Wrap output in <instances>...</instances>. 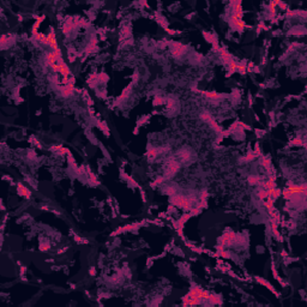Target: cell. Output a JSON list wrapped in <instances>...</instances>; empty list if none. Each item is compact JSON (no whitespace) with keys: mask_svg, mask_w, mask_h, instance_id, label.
I'll use <instances>...</instances> for the list:
<instances>
[{"mask_svg":"<svg viewBox=\"0 0 307 307\" xmlns=\"http://www.w3.org/2000/svg\"><path fill=\"white\" fill-rule=\"evenodd\" d=\"M169 44L172 46V55L174 56V58H180V56L184 55L185 52L187 50L186 46H184V44L180 42L173 41V42H169Z\"/></svg>","mask_w":307,"mask_h":307,"instance_id":"cell-1","label":"cell"},{"mask_svg":"<svg viewBox=\"0 0 307 307\" xmlns=\"http://www.w3.org/2000/svg\"><path fill=\"white\" fill-rule=\"evenodd\" d=\"M143 223H134V224H129V226H125V227H120L118 228L115 231H113L112 234H110V236H115V235L120 234V233H122V231H129V230H137L140 226H142Z\"/></svg>","mask_w":307,"mask_h":307,"instance_id":"cell-2","label":"cell"},{"mask_svg":"<svg viewBox=\"0 0 307 307\" xmlns=\"http://www.w3.org/2000/svg\"><path fill=\"white\" fill-rule=\"evenodd\" d=\"M254 278H256V281H257V282H258L259 284H263V286H265V287H266L267 289H269V290L271 291V293H274L277 297H280V293H278V291L274 288V286H272L271 283H269V282H267V281L265 280V278H263V277H258V276H256Z\"/></svg>","mask_w":307,"mask_h":307,"instance_id":"cell-3","label":"cell"},{"mask_svg":"<svg viewBox=\"0 0 307 307\" xmlns=\"http://www.w3.org/2000/svg\"><path fill=\"white\" fill-rule=\"evenodd\" d=\"M47 41H48V44H47V46H48V47H50V48H53V50L58 48V44H56L55 30H54L53 28H50V31H49V34L47 35Z\"/></svg>","mask_w":307,"mask_h":307,"instance_id":"cell-4","label":"cell"},{"mask_svg":"<svg viewBox=\"0 0 307 307\" xmlns=\"http://www.w3.org/2000/svg\"><path fill=\"white\" fill-rule=\"evenodd\" d=\"M186 198L185 197H182V196H172L170 197V199H169V203L172 205H175V206H179V208H182V205H184V203H185Z\"/></svg>","mask_w":307,"mask_h":307,"instance_id":"cell-5","label":"cell"},{"mask_svg":"<svg viewBox=\"0 0 307 307\" xmlns=\"http://www.w3.org/2000/svg\"><path fill=\"white\" fill-rule=\"evenodd\" d=\"M17 192L18 194L24 197L25 199H29L31 197V192H30L29 188H27L25 186H23L22 184H17Z\"/></svg>","mask_w":307,"mask_h":307,"instance_id":"cell-6","label":"cell"},{"mask_svg":"<svg viewBox=\"0 0 307 307\" xmlns=\"http://www.w3.org/2000/svg\"><path fill=\"white\" fill-rule=\"evenodd\" d=\"M74 29V25H73V19L69 18V19L65 22V24L63 25V34L65 36H70L71 31Z\"/></svg>","mask_w":307,"mask_h":307,"instance_id":"cell-7","label":"cell"},{"mask_svg":"<svg viewBox=\"0 0 307 307\" xmlns=\"http://www.w3.org/2000/svg\"><path fill=\"white\" fill-rule=\"evenodd\" d=\"M220 55H221V59L222 61L224 64H227V65H229L230 63H233L234 61V59L231 58V55L227 52V49H226L224 47L223 48H221V50H220Z\"/></svg>","mask_w":307,"mask_h":307,"instance_id":"cell-8","label":"cell"},{"mask_svg":"<svg viewBox=\"0 0 307 307\" xmlns=\"http://www.w3.org/2000/svg\"><path fill=\"white\" fill-rule=\"evenodd\" d=\"M179 169H180V163L176 162V161H172L170 163H169V167H168V174L166 175L164 178H169V176L174 175Z\"/></svg>","mask_w":307,"mask_h":307,"instance_id":"cell-9","label":"cell"},{"mask_svg":"<svg viewBox=\"0 0 307 307\" xmlns=\"http://www.w3.org/2000/svg\"><path fill=\"white\" fill-rule=\"evenodd\" d=\"M199 93L203 94L205 97H208V99H210V100H221L224 97V95L215 93V91H201V90H199Z\"/></svg>","mask_w":307,"mask_h":307,"instance_id":"cell-10","label":"cell"},{"mask_svg":"<svg viewBox=\"0 0 307 307\" xmlns=\"http://www.w3.org/2000/svg\"><path fill=\"white\" fill-rule=\"evenodd\" d=\"M73 91H74V85H64L60 88V93H61V95L64 96V97H70V96L73 94Z\"/></svg>","mask_w":307,"mask_h":307,"instance_id":"cell-11","label":"cell"},{"mask_svg":"<svg viewBox=\"0 0 307 307\" xmlns=\"http://www.w3.org/2000/svg\"><path fill=\"white\" fill-rule=\"evenodd\" d=\"M203 36H204V39L206 40V42L209 43H215V42H218L217 41V36L216 35H214V34L211 33H208V31H203Z\"/></svg>","mask_w":307,"mask_h":307,"instance_id":"cell-12","label":"cell"},{"mask_svg":"<svg viewBox=\"0 0 307 307\" xmlns=\"http://www.w3.org/2000/svg\"><path fill=\"white\" fill-rule=\"evenodd\" d=\"M208 300H209V302L210 304H212V305H222V299H221V296H218V295H215V294H209V297H208Z\"/></svg>","mask_w":307,"mask_h":307,"instance_id":"cell-13","label":"cell"},{"mask_svg":"<svg viewBox=\"0 0 307 307\" xmlns=\"http://www.w3.org/2000/svg\"><path fill=\"white\" fill-rule=\"evenodd\" d=\"M246 60H242L240 64H238V69H236V72H239L240 74H246V72H247V65H246Z\"/></svg>","mask_w":307,"mask_h":307,"instance_id":"cell-14","label":"cell"},{"mask_svg":"<svg viewBox=\"0 0 307 307\" xmlns=\"http://www.w3.org/2000/svg\"><path fill=\"white\" fill-rule=\"evenodd\" d=\"M156 22L161 25V27H163V29L167 31L168 30V22L166 20V18L164 17H162V16H160V14H157L156 16Z\"/></svg>","mask_w":307,"mask_h":307,"instance_id":"cell-15","label":"cell"},{"mask_svg":"<svg viewBox=\"0 0 307 307\" xmlns=\"http://www.w3.org/2000/svg\"><path fill=\"white\" fill-rule=\"evenodd\" d=\"M191 217H192V216H191V214H190V212H188V214H184V215H182L181 217H180V220L178 221V228L179 227H180V228L184 227V223H185L187 220H190Z\"/></svg>","mask_w":307,"mask_h":307,"instance_id":"cell-16","label":"cell"},{"mask_svg":"<svg viewBox=\"0 0 307 307\" xmlns=\"http://www.w3.org/2000/svg\"><path fill=\"white\" fill-rule=\"evenodd\" d=\"M86 172H88V175H89L91 184H93V185H99V180H97V178L95 176V174H94L93 170H91L89 167H86Z\"/></svg>","mask_w":307,"mask_h":307,"instance_id":"cell-17","label":"cell"},{"mask_svg":"<svg viewBox=\"0 0 307 307\" xmlns=\"http://www.w3.org/2000/svg\"><path fill=\"white\" fill-rule=\"evenodd\" d=\"M130 36H131V27H125L121 30V39H120V41H122L124 39L126 40Z\"/></svg>","mask_w":307,"mask_h":307,"instance_id":"cell-18","label":"cell"},{"mask_svg":"<svg viewBox=\"0 0 307 307\" xmlns=\"http://www.w3.org/2000/svg\"><path fill=\"white\" fill-rule=\"evenodd\" d=\"M261 166H263L265 169H266L267 172L272 169V168H271V161H270V159H269V157H263V159H261Z\"/></svg>","mask_w":307,"mask_h":307,"instance_id":"cell-19","label":"cell"},{"mask_svg":"<svg viewBox=\"0 0 307 307\" xmlns=\"http://www.w3.org/2000/svg\"><path fill=\"white\" fill-rule=\"evenodd\" d=\"M97 127H99L102 132H104L106 133V136H109L110 133H109V130H108V127H107V125H106V122H103V121H97Z\"/></svg>","mask_w":307,"mask_h":307,"instance_id":"cell-20","label":"cell"},{"mask_svg":"<svg viewBox=\"0 0 307 307\" xmlns=\"http://www.w3.org/2000/svg\"><path fill=\"white\" fill-rule=\"evenodd\" d=\"M257 196L258 198L261 199V200H264V199H266L267 197H269V193H267V190H264V188H261V190H258L257 191Z\"/></svg>","mask_w":307,"mask_h":307,"instance_id":"cell-21","label":"cell"},{"mask_svg":"<svg viewBox=\"0 0 307 307\" xmlns=\"http://www.w3.org/2000/svg\"><path fill=\"white\" fill-rule=\"evenodd\" d=\"M157 155H159V150L155 148L149 149L148 152H146V156H148L149 159H155V157H157Z\"/></svg>","mask_w":307,"mask_h":307,"instance_id":"cell-22","label":"cell"},{"mask_svg":"<svg viewBox=\"0 0 307 307\" xmlns=\"http://www.w3.org/2000/svg\"><path fill=\"white\" fill-rule=\"evenodd\" d=\"M290 145L291 146H305V142L300 138H295L290 142Z\"/></svg>","mask_w":307,"mask_h":307,"instance_id":"cell-23","label":"cell"},{"mask_svg":"<svg viewBox=\"0 0 307 307\" xmlns=\"http://www.w3.org/2000/svg\"><path fill=\"white\" fill-rule=\"evenodd\" d=\"M209 122H210V125L212 126V129H214L215 131H217V132H220V133L222 132V127H221V126H220V125H218L217 122L215 121V120H214V118H212L211 120H209Z\"/></svg>","mask_w":307,"mask_h":307,"instance_id":"cell-24","label":"cell"},{"mask_svg":"<svg viewBox=\"0 0 307 307\" xmlns=\"http://www.w3.org/2000/svg\"><path fill=\"white\" fill-rule=\"evenodd\" d=\"M259 181H260V178H259V176H254V175L248 176V182H250V185H257V184H259Z\"/></svg>","mask_w":307,"mask_h":307,"instance_id":"cell-25","label":"cell"},{"mask_svg":"<svg viewBox=\"0 0 307 307\" xmlns=\"http://www.w3.org/2000/svg\"><path fill=\"white\" fill-rule=\"evenodd\" d=\"M271 270H272V274H274V277L276 278V280H277V281H280V282H281V284H282V286H284V284H286V283H284L283 281L281 280V278H280V276H278V275H277V270H276V267H275V264H274V263L271 264Z\"/></svg>","mask_w":307,"mask_h":307,"instance_id":"cell-26","label":"cell"},{"mask_svg":"<svg viewBox=\"0 0 307 307\" xmlns=\"http://www.w3.org/2000/svg\"><path fill=\"white\" fill-rule=\"evenodd\" d=\"M186 245H187L188 247L191 248V251H193V252H196V253H203L204 252V250H201V248H199V247H197V246H194V245H192V244H190V242H186Z\"/></svg>","mask_w":307,"mask_h":307,"instance_id":"cell-27","label":"cell"},{"mask_svg":"<svg viewBox=\"0 0 307 307\" xmlns=\"http://www.w3.org/2000/svg\"><path fill=\"white\" fill-rule=\"evenodd\" d=\"M164 193H166V194H168V196H170V197H172V196H174L175 193H176V188L173 187V186H169V187H167V188L164 190Z\"/></svg>","mask_w":307,"mask_h":307,"instance_id":"cell-28","label":"cell"},{"mask_svg":"<svg viewBox=\"0 0 307 307\" xmlns=\"http://www.w3.org/2000/svg\"><path fill=\"white\" fill-rule=\"evenodd\" d=\"M43 19H44V16H41V17H39V18H36V22H35V24H34V27H33V31H37V27L42 23Z\"/></svg>","mask_w":307,"mask_h":307,"instance_id":"cell-29","label":"cell"},{"mask_svg":"<svg viewBox=\"0 0 307 307\" xmlns=\"http://www.w3.org/2000/svg\"><path fill=\"white\" fill-rule=\"evenodd\" d=\"M180 157H181V160L182 161H188V160L191 159V154L188 151H182V152H180Z\"/></svg>","mask_w":307,"mask_h":307,"instance_id":"cell-30","label":"cell"},{"mask_svg":"<svg viewBox=\"0 0 307 307\" xmlns=\"http://www.w3.org/2000/svg\"><path fill=\"white\" fill-rule=\"evenodd\" d=\"M163 102H164L163 97H161V96H156L155 100H154V106H161V104H163Z\"/></svg>","mask_w":307,"mask_h":307,"instance_id":"cell-31","label":"cell"},{"mask_svg":"<svg viewBox=\"0 0 307 307\" xmlns=\"http://www.w3.org/2000/svg\"><path fill=\"white\" fill-rule=\"evenodd\" d=\"M49 248H50V245L48 244V242H41L40 244V251L46 252V251H48Z\"/></svg>","mask_w":307,"mask_h":307,"instance_id":"cell-32","label":"cell"},{"mask_svg":"<svg viewBox=\"0 0 307 307\" xmlns=\"http://www.w3.org/2000/svg\"><path fill=\"white\" fill-rule=\"evenodd\" d=\"M97 80H99V82H102V83L107 82V80H108V76H107L106 73H99V74H97Z\"/></svg>","mask_w":307,"mask_h":307,"instance_id":"cell-33","label":"cell"},{"mask_svg":"<svg viewBox=\"0 0 307 307\" xmlns=\"http://www.w3.org/2000/svg\"><path fill=\"white\" fill-rule=\"evenodd\" d=\"M257 156L254 155V152L253 151H248L247 152V155L245 156V161H253L254 159H256Z\"/></svg>","mask_w":307,"mask_h":307,"instance_id":"cell-34","label":"cell"},{"mask_svg":"<svg viewBox=\"0 0 307 307\" xmlns=\"http://www.w3.org/2000/svg\"><path fill=\"white\" fill-rule=\"evenodd\" d=\"M67 159H69V162H70V164L72 166L73 168H74V170H76L78 167H77V164H76V161H74V159H73V156L70 154V155H67Z\"/></svg>","mask_w":307,"mask_h":307,"instance_id":"cell-35","label":"cell"},{"mask_svg":"<svg viewBox=\"0 0 307 307\" xmlns=\"http://www.w3.org/2000/svg\"><path fill=\"white\" fill-rule=\"evenodd\" d=\"M131 88H132V85H129L127 88H126L124 91H122V94H121V97H120V100H122V99H125V97H127V95L130 94V91H131Z\"/></svg>","mask_w":307,"mask_h":307,"instance_id":"cell-36","label":"cell"},{"mask_svg":"<svg viewBox=\"0 0 307 307\" xmlns=\"http://www.w3.org/2000/svg\"><path fill=\"white\" fill-rule=\"evenodd\" d=\"M216 256H220V257H222V258H229L230 257V253L227 252L226 250H223V251H221V252H217Z\"/></svg>","mask_w":307,"mask_h":307,"instance_id":"cell-37","label":"cell"},{"mask_svg":"<svg viewBox=\"0 0 307 307\" xmlns=\"http://www.w3.org/2000/svg\"><path fill=\"white\" fill-rule=\"evenodd\" d=\"M201 212V210L199 208H193V209H190V214H191V216H196V215H199Z\"/></svg>","mask_w":307,"mask_h":307,"instance_id":"cell-38","label":"cell"},{"mask_svg":"<svg viewBox=\"0 0 307 307\" xmlns=\"http://www.w3.org/2000/svg\"><path fill=\"white\" fill-rule=\"evenodd\" d=\"M275 4L277 5V6H280L282 10H287L288 9V5L287 4H284V3H282V1H280V0H277V1H275Z\"/></svg>","mask_w":307,"mask_h":307,"instance_id":"cell-39","label":"cell"},{"mask_svg":"<svg viewBox=\"0 0 307 307\" xmlns=\"http://www.w3.org/2000/svg\"><path fill=\"white\" fill-rule=\"evenodd\" d=\"M200 118L203 120H205V121H209V120L212 119V116L210 115V114H208V113H203V114H200Z\"/></svg>","mask_w":307,"mask_h":307,"instance_id":"cell-40","label":"cell"},{"mask_svg":"<svg viewBox=\"0 0 307 307\" xmlns=\"http://www.w3.org/2000/svg\"><path fill=\"white\" fill-rule=\"evenodd\" d=\"M254 155L256 156H260V148H259V143H256L254 145Z\"/></svg>","mask_w":307,"mask_h":307,"instance_id":"cell-41","label":"cell"},{"mask_svg":"<svg viewBox=\"0 0 307 307\" xmlns=\"http://www.w3.org/2000/svg\"><path fill=\"white\" fill-rule=\"evenodd\" d=\"M58 154H60V155H70L71 152H70V150L67 148H64V146H63V148L60 149V151L58 152Z\"/></svg>","mask_w":307,"mask_h":307,"instance_id":"cell-42","label":"cell"},{"mask_svg":"<svg viewBox=\"0 0 307 307\" xmlns=\"http://www.w3.org/2000/svg\"><path fill=\"white\" fill-rule=\"evenodd\" d=\"M125 178H126V179H127V181H129V182H130V185H131V186H136V187H137V186H138V184H137V182H136V180H133V179H132V178H131V176H125Z\"/></svg>","mask_w":307,"mask_h":307,"instance_id":"cell-43","label":"cell"},{"mask_svg":"<svg viewBox=\"0 0 307 307\" xmlns=\"http://www.w3.org/2000/svg\"><path fill=\"white\" fill-rule=\"evenodd\" d=\"M212 49H214L215 52H218V53H220V50H221V46L218 44V42L212 43Z\"/></svg>","mask_w":307,"mask_h":307,"instance_id":"cell-44","label":"cell"},{"mask_svg":"<svg viewBox=\"0 0 307 307\" xmlns=\"http://www.w3.org/2000/svg\"><path fill=\"white\" fill-rule=\"evenodd\" d=\"M236 129H240V126H239V121H235L233 125L230 126V129H229V131H234V130Z\"/></svg>","mask_w":307,"mask_h":307,"instance_id":"cell-45","label":"cell"},{"mask_svg":"<svg viewBox=\"0 0 307 307\" xmlns=\"http://www.w3.org/2000/svg\"><path fill=\"white\" fill-rule=\"evenodd\" d=\"M206 198H208V192L203 191L200 194V200H206Z\"/></svg>","mask_w":307,"mask_h":307,"instance_id":"cell-46","label":"cell"},{"mask_svg":"<svg viewBox=\"0 0 307 307\" xmlns=\"http://www.w3.org/2000/svg\"><path fill=\"white\" fill-rule=\"evenodd\" d=\"M173 106H174L173 99H168V101H167V107H168V108H173Z\"/></svg>","mask_w":307,"mask_h":307,"instance_id":"cell-47","label":"cell"},{"mask_svg":"<svg viewBox=\"0 0 307 307\" xmlns=\"http://www.w3.org/2000/svg\"><path fill=\"white\" fill-rule=\"evenodd\" d=\"M227 274L229 275V276H231V277L236 278V280H240V277H239V276H238V275H236V274H234L233 271H230V270H229V271H227Z\"/></svg>","mask_w":307,"mask_h":307,"instance_id":"cell-48","label":"cell"},{"mask_svg":"<svg viewBox=\"0 0 307 307\" xmlns=\"http://www.w3.org/2000/svg\"><path fill=\"white\" fill-rule=\"evenodd\" d=\"M164 179H166L164 176H159V178H157V179L155 180L156 185H157V184H161V182H163V181H164Z\"/></svg>","mask_w":307,"mask_h":307,"instance_id":"cell-49","label":"cell"},{"mask_svg":"<svg viewBox=\"0 0 307 307\" xmlns=\"http://www.w3.org/2000/svg\"><path fill=\"white\" fill-rule=\"evenodd\" d=\"M52 82L55 83V84H60V79H59V78H58L56 76H53V77H52Z\"/></svg>","mask_w":307,"mask_h":307,"instance_id":"cell-50","label":"cell"},{"mask_svg":"<svg viewBox=\"0 0 307 307\" xmlns=\"http://www.w3.org/2000/svg\"><path fill=\"white\" fill-rule=\"evenodd\" d=\"M89 275H90V276H95V275H96V269H95V267H90Z\"/></svg>","mask_w":307,"mask_h":307,"instance_id":"cell-51","label":"cell"},{"mask_svg":"<svg viewBox=\"0 0 307 307\" xmlns=\"http://www.w3.org/2000/svg\"><path fill=\"white\" fill-rule=\"evenodd\" d=\"M74 83H76V78L71 76V77H70V83H69V84H70V85H74Z\"/></svg>","mask_w":307,"mask_h":307,"instance_id":"cell-52","label":"cell"},{"mask_svg":"<svg viewBox=\"0 0 307 307\" xmlns=\"http://www.w3.org/2000/svg\"><path fill=\"white\" fill-rule=\"evenodd\" d=\"M146 120H148V116H145V118H142V119H140V120L138 121V126H140V125L143 124V122H145Z\"/></svg>","mask_w":307,"mask_h":307,"instance_id":"cell-53","label":"cell"},{"mask_svg":"<svg viewBox=\"0 0 307 307\" xmlns=\"http://www.w3.org/2000/svg\"><path fill=\"white\" fill-rule=\"evenodd\" d=\"M35 156L36 155H35V152L34 151H30L29 154H28V157H30V159H35Z\"/></svg>","mask_w":307,"mask_h":307,"instance_id":"cell-54","label":"cell"},{"mask_svg":"<svg viewBox=\"0 0 307 307\" xmlns=\"http://www.w3.org/2000/svg\"><path fill=\"white\" fill-rule=\"evenodd\" d=\"M256 133H257V136H263V133H265V131H259V130H256Z\"/></svg>","mask_w":307,"mask_h":307,"instance_id":"cell-55","label":"cell"},{"mask_svg":"<svg viewBox=\"0 0 307 307\" xmlns=\"http://www.w3.org/2000/svg\"><path fill=\"white\" fill-rule=\"evenodd\" d=\"M176 230H178V234L180 235V236H182V234H184V233H182V228H180V227H179L178 229H176Z\"/></svg>","mask_w":307,"mask_h":307,"instance_id":"cell-56","label":"cell"},{"mask_svg":"<svg viewBox=\"0 0 307 307\" xmlns=\"http://www.w3.org/2000/svg\"><path fill=\"white\" fill-rule=\"evenodd\" d=\"M20 272H22V275H24L25 272H27V267H24V266H22V270H20Z\"/></svg>","mask_w":307,"mask_h":307,"instance_id":"cell-57","label":"cell"},{"mask_svg":"<svg viewBox=\"0 0 307 307\" xmlns=\"http://www.w3.org/2000/svg\"><path fill=\"white\" fill-rule=\"evenodd\" d=\"M69 60H70V61H71V63H73V61L76 60V58H74V56H72V55H71V56H70V59H69Z\"/></svg>","mask_w":307,"mask_h":307,"instance_id":"cell-58","label":"cell"},{"mask_svg":"<svg viewBox=\"0 0 307 307\" xmlns=\"http://www.w3.org/2000/svg\"><path fill=\"white\" fill-rule=\"evenodd\" d=\"M66 250H67V248H66V247H65V248H63V250H60V251H59V252H58V253H59V254H60V253H64V252L66 251Z\"/></svg>","mask_w":307,"mask_h":307,"instance_id":"cell-59","label":"cell"},{"mask_svg":"<svg viewBox=\"0 0 307 307\" xmlns=\"http://www.w3.org/2000/svg\"><path fill=\"white\" fill-rule=\"evenodd\" d=\"M142 198H143V200L145 201V194H144V192L142 191Z\"/></svg>","mask_w":307,"mask_h":307,"instance_id":"cell-60","label":"cell"},{"mask_svg":"<svg viewBox=\"0 0 307 307\" xmlns=\"http://www.w3.org/2000/svg\"><path fill=\"white\" fill-rule=\"evenodd\" d=\"M281 254H282L283 257H286V256H287V252H286V251H282V253H281Z\"/></svg>","mask_w":307,"mask_h":307,"instance_id":"cell-61","label":"cell"},{"mask_svg":"<svg viewBox=\"0 0 307 307\" xmlns=\"http://www.w3.org/2000/svg\"><path fill=\"white\" fill-rule=\"evenodd\" d=\"M133 133H134V134H137V133H138V127H137V129H134V131H133Z\"/></svg>","mask_w":307,"mask_h":307,"instance_id":"cell-62","label":"cell"}]
</instances>
